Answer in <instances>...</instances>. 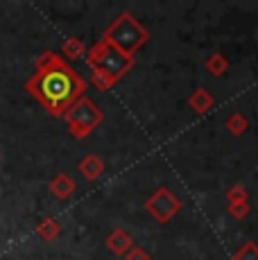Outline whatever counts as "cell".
<instances>
[{
    "label": "cell",
    "mask_w": 258,
    "mask_h": 260,
    "mask_svg": "<svg viewBox=\"0 0 258 260\" xmlns=\"http://www.w3.org/2000/svg\"><path fill=\"white\" fill-rule=\"evenodd\" d=\"M79 174H82L86 181H95V179H100L102 177V172H104V161L98 154H86V156L79 161Z\"/></svg>",
    "instance_id": "7"
},
{
    "label": "cell",
    "mask_w": 258,
    "mask_h": 260,
    "mask_svg": "<svg viewBox=\"0 0 258 260\" xmlns=\"http://www.w3.org/2000/svg\"><path fill=\"white\" fill-rule=\"evenodd\" d=\"M224 127L229 129L233 136H242V134L249 129V120L242 116L240 111H236V113H231V116L227 118V124H224Z\"/></svg>",
    "instance_id": "13"
},
{
    "label": "cell",
    "mask_w": 258,
    "mask_h": 260,
    "mask_svg": "<svg viewBox=\"0 0 258 260\" xmlns=\"http://www.w3.org/2000/svg\"><path fill=\"white\" fill-rule=\"evenodd\" d=\"M88 84L61 54L46 50L37 59L34 73L27 77L25 91L50 113L52 118H63V113L84 98Z\"/></svg>",
    "instance_id": "1"
},
{
    "label": "cell",
    "mask_w": 258,
    "mask_h": 260,
    "mask_svg": "<svg viewBox=\"0 0 258 260\" xmlns=\"http://www.w3.org/2000/svg\"><path fill=\"white\" fill-rule=\"evenodd\" d=\"M63 120L68 124V132H71L73 138L82 141V138L91 136L95 132V127H100L102 120H104V113L102 109H98V104L93 102L91 98H79L66 113H63Z\"/></svg>",
    "instance_id": "4"
},
{
    "label": "cell",
    "mask_w": 258,
    "mask_h": 260,
    "mask_svg": "<svg viewBox=\"0 0 258 260\" xmlns=\"http://www.w3.org/2000/svg\"><path fill=\"white\" fill-rule=\"evenodd\" d=\"M86 63L91 66L93 73H100V75L109 77L113 84H116L134 68V57L120 52L118 48L109 46V43H104L100 39L98 43H93V46L88 48Z\"/></svg>",
    "instance_id": "3"
},
{
    "label": "cell",
    "mask_w": 258,
    "mask_h": 260,
    "mask_svg": "<svg viewBox=\"0 0 258 260\" xmlns=\"http://www.w3.org/2000/svg\"><path fill=\"white\" fill-rule=\"evenodd\" d=\"M229 213L236 219H245L251 213V208H249V204H229Z\"/></svg>",
    "instance_id": "17"
},
{
    "label": "cell",
    "mask_w": 258,
    "mask_h": 260,
    "mask_svg": "<svg viewBox=\"0 0 258 260\" xmlns=\"http://www.w3.org/2000/svg\"><path fill=\"white\" fill-rule=\"evenodd\" d=\"M233 260H258V244L245 242L236 253H233Z\"/></svg>",
    "instance_id": "15"
},
{
    "label": "cell",
    "mask_w": 258,
    "mask_h": 260,
    "mask_svg": "<svg viewBox=\"0 0 258 260\" xmlns=\"http://www.w3.org/2000/svg\"><path fill=\"white\" fill-rule=\"evenodd\" d=\"M125 260H152V256L143 247H136V244H134V247L125 253Z\"/></svg>",
    "instance_id": "18"
},
{
    "label": "cell",
    "mask_w": 258,
    "mask_h": 260,
    "mask_svg": "<svg viewBox=\"0 0 258 260\" xmlns=\"http://www.w3.org/2000/svg\"><path fill=\"white\" fill-rule=\"evenodd\" d=\"M145 211L150 213L158 224H168L177 213L181 211V202L170 188L161 186L145 199Z\"/></svg>",
    "instance_id": "5"
},
{
    "label": "cell",
    "mask_w": 258,
    "mask_h": 260,
    "mask_svg": "<svg viewBox=\"0 0 258 260\" xmlns=\"http://www.w3.org/2000/svg\"><path fill=\"white\" fill-rule=\"evenodd\" d=\"M227 202L229 204H249V192L242 183H233V186L227 190Z\"/></svg>",
    "instance_id": "14"
},
{
    "label": "cell",
    "mask_w": 258,
    "mask_h": 260,
    "mask_svg": "<svg viewBox=\"0 0 258 260\" xmlns=\"http://www.w3.org/2000/svg\"><path fill=\"white\" fill-rule=\"evenodd\" d=\"M188 104H190V109H195L197 113H208L215 107V98H213L206 88H195L192 95L188 98Z\"/></svg>",
    "instance_id": "9"
},
{
    "label": "cell",
    "mask_w": 258,
    "mask_h": 260,
    "mask_svg": "<svg viewBox=\"0 0 258 260\" xmlns=\"http://www.w3.org/2000/svg\"><path fill=\"white\" fill-rule=\"evenodd\" d=\"M61 54L66 59H71V61H77V59H82L84 54H86V46H84L82 39L71 37L61 43Z\"/></svg>",
    "instance_id": "11"
},
{
    "label": "cell",
    "mask_w": 258,
    "mask_h": 260,
    "mask_svg": "<svg viewBox=\"0 0 258 260\" xmlns=\"http://www.w3.org/2000/svg\"><path fill=\"white\" fill-rule=\"evenodd\" d=\"M206 71L213 75V77H222L227 71H229V61H227V57L222 52H211L206 57Z\"/></svg>",
    "instance_id": "12"
},
{
    "label": "cell",
    "mask_w": 258,
    "mask_h": 260,
    "mask_svg": "<svg viewBox=\"0 0 258 260\" xmlns=\"http://www.w3.org/2000/svg\"><path fill=\"white\" fill-rule=\"evenodd\" d=\"M50 192H52V197H57V199H68L73 192H75V188H77V183L73 181V177L71 174H66V172H59L57 177L50 181Z\"/></svg>",
    "instance_id": "8"
},
{
    "label": "cell",
    "mask_w": 258,
    "mask_h": 260,
    "mask_svg": "<svg viewBox=\"0 0 258 260\" xmlns=\"http://www.w3.org/2000/svg\"><path fill=\"white\" fill-rule=\"evenodd\" d=\"M91 84L98 88V91H109L113 86V82L109 77H104L100 73H91Z\"/></svg>",
    "instance_id": "16"
},
{
    "label": "cell",
    "mask_w": 258,
    "mask_h": 260,
    "mask_svg": "<svg viewBox=\"0 0 258 260\" xmlns=\"http://www.w3.org/2000/svg\"><path fill=\"white\" fill-rule=\"evenodd\" d=\"M147 39H150V32H147V29L134 18V14H129V12L118 14V16L113 18V23L109 25L102 34L104 43L118 48L120 52L129 54V57H134V52H138V50L145 46Z\"/></svg>",
    "instance_id": "2"
},
{
    "label": "cell",
    "mask_w": 258,
    "mask_h": 260,
    "mask_svg": "<svg viewBox=\"0 0 258 260\" xmlns=\"http://www.w3.org/2000/svg\"><path fill=\"white\" fill-rule=\"evenodd\" d=\"M37 236L43 240V242H52L61 236V224L54 217H43L41 222L37 224Z\"/></svg>",
    "instance_id": "10"
},
{
    "label": "cell",
    "mask_w": 258,
    "mask_h": 260,
    "mask_svg": "<svg viewBox=\"0 0 258 260\" xmlns=\"http://www.w3.org/2000/svg\"><path fill=\"white\" fill-rule=\"evenodd\" d=\"M104 244H107V249L111 253H116V256H125L129 249L134 247V240L125 229H113V231L107 236V240H104Z\"/></svg>",
    "instance_id": "6"
}]
</instances>
